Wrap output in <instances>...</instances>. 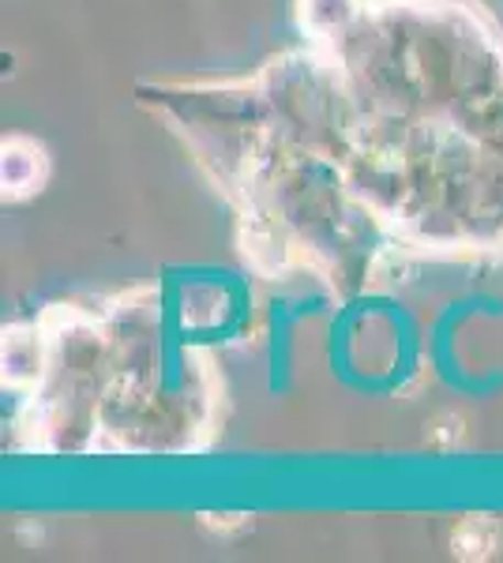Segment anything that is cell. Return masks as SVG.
<instances>
[{"label": "cell", "mask_w": 503, "mask_h": 563, "mask_svg": "<svg viewBox=\"0 0 503 563\" xmlns=\"http://www.w3.org/2000/svg\"><path fill=\"white\" fill-rule=\"evenodd\" d=\"M496 549V522H489L484 515H470L466 522H459L455 530V556L466 560H484Z\"/></svg>", "instance_id": "cell-1"}]
</instances>
